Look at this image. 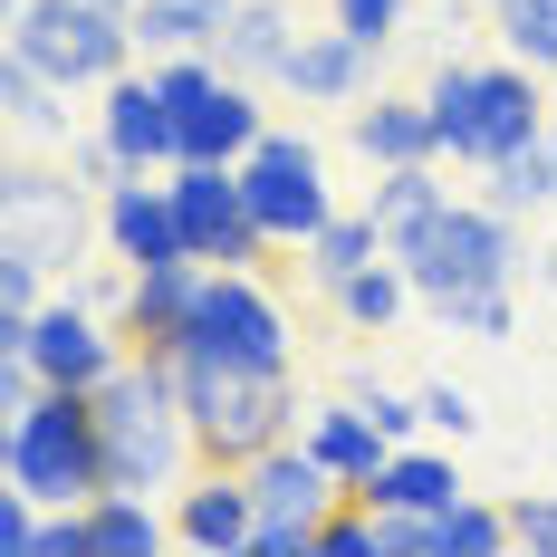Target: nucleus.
<instances>
[{
  "label": "nucleus",
  "instance_id": "obj_24",
  "mask_svg": "<svg viewBox=\"0 0 557 557\" xmlns=\"http://www.w3.org/2000/svg\"><path fill=\"white\" fill-rule=\"evenodd\" d=\"M288 49H298V10L288 0H240V20L222 29V67L231 77H260V87H278Z\"/></svg>",
  "mask_w": 557,
  "mask_h": 557
},
{
  "label": "nucleus",
  "instance_id": "obj_33",
  "mask_svg": "<svg viewBox=\"0 0 557 557\" xmlns=\"http://www.w3.org/2000/svg\"><path fill=\"white\" fill-rule=\"evenodd\" d=\"M318 557H375V500L346 491V500L318 519Z\"/></svg>",
  "mask_w": 557,
  "mask_h": 557
},
{
  "label": "nucleus",
  "instance_id": "obj_2",
  "mask_svg": "<svg viewBox=\"0 0 557 557\" xmlns=\"http://www.w3.org/2000/svg\"><path fill=\"white\" fill-rule=\"evenodd\" d=\"M423 97H433V125H443V164H471V173H491L500 154L539 145L557 115L548 77L519 67V58H443L423 77Z\"/></svg>",
  "mask_w": 557,
  "mask_h": 557
},
{
  "label": "nucleus",
  "instance_id": "obj_35",
  "mask_svg": "<svg viewBox=\"0 0 557 557\" xmlns=\"http://www.w3.org/2000/svg\"><path fill=\"white\" fill-rule=\"evenodd\" d=\"M423 423L451 433V443H471V433H481V394L451 385V375H433V385H423Z\"/></svg>",
  "mask_w": 557,
  "mask_h": 557
},
{
  "label": "nucleus",
  "instance_id": "obj_41",
  "mask_svg": "<svg viewBox=\"0 0 557 557\" xmlns=\"http://www.w3.org/2000/svg\"><path fill=\"white\" fill-rule=\"evenodd\" d=\"M107 10H135V0H107Z\"/></svg>",
  "mask_w": 557,
  "mask_h": 557
},
{
  "label": "nucleus",
  "instance_id": "obj_3",
  "mask_svg": "<svg viewBox=\"0 0 557 557\" xmlns=\"http://www.w3.org/2000/svg\"><path fill=\"white\" fill-rule=\"evenodd\" d=\"M173 385H183V413H193V443L202 461H260L270 443L298 433V366H240V356H212V346H183L173 356Z\"/></svg>",
  "mask_w": 557,
  "mask_h": 557
},
{
  "label": "nucleus",
  "instance_id": "obj_5",
  "mask_svg": "<svg viewBox=\"0 0 557 557\" xmlns=\"http://www.w3.org/2000/svg\"><path fill=\"white\" fill-rule=\"evenodd\" d=\"M394 260L413 270L423 308H443V298H461V288H500V278H519V260H529V222L500 212L491 193H481V202H443L413 240H394Z\"/></svg>",
  "mask_w": 557,
  "mask_h": 557
},
{
  "label": "nucleus",
  "instance_id": "obj_22",
  "mask_svg": "<svg viewBox=\"0 0 557 557\" xmlns=\"http://www.w3.org/2000/svg\"><path fill=\"white\" fill-rule=\"evenodd\" d=\"M77 519H87V557H154V548H173V500H145V491H97Z\"/></svg>",
  "mask_w": 557,
  "mask_h": 557
},
{
  "label": "nucleus",
  "instance_id": "obj_15",
  "mask_svg": "<svg viewBox=\"0 0 557 557\" xmlns=\"http://www.w3.org/2000/svg\"><path fill=\"white\" fill-rule=\"evenodd\" d=\"M250 529H260V509H250V481H240L231 461H202V471L173 491V548L231 557V548H250Z\"/></svg>",
  "mask_w": 557,
  "mask_h": 557
},
{
  "label": "nucleus",
  "instance_id": "obj_29",
  "mask_svg": "<svg viewBox=\"0 0 557 557\" xmlns=\"http://www.w3.org/2000/svg\"><path fill=\"white\" fill-rule=\"evenodd\" d=\"M557 125V115H548ZM481 183H491V202H500V212H519V222H529V212H557V164H548V135H539V145H519V154H500V164L481 173Z\"/></svg>",
  "mask_w": 557,
  "mask_h": 557
},
{
  "label": "nucleus",
  "instance_id": "obj_30",
  "mask_svg": "<svg viewBox=\"0 0 557 557\" xmlns=\"http://www.w3.org/2000/svg\"><path fill=\"white\" fill-rule=\"evenodd\" d=\"M491 29H500V49L519 58V67H539V77L557 87V0H500Z\"/></svg>",
  "mask_w": 557,
  "mask_h": 557
},
{
  "label": "nucleus",
  "instance_id": "obj_10",
  "mask_svg": "<svg viewBox=\"0 0 557 557\" xmlns=\"http://www.w3.org/2000/svg\"><path fill=\"white\" fill-rule=\"evenodd\" d=\"M173 222H183V250L212 260V270H270V231L250 222V193H240V164H173Z\"/></svg>",
  "mask_w": 557,
  "mask_h": 557
},
{
  "label": "nucleus",
  "instance_id": "obj_12",
  "mask_svg": "<svg viewBox=\"0 0 557 557\" xmlns=\"http://www.w3.org/2000/svg\"><path fill=\"white\" fill-rule=\"evenodd\" d=\"M20 356H29L49 385L97 394L115 366L135 356V346H125V327H115V318L87 298V288H58V298H39V318H29V346H20Z\"/></svg>",
  "mask_w": 557,
  "mask_h": 557
},
{
  "label": "nucleus",
  "instance_id": "obj_4",
  "mask_svg": "<svg viewBox=\"0 0 557 557\" xmlns=\"http://www.w3.org/2000/svg\"><path fill=\"white\" fill-rule=\"evenodd\" d=\"M0 491H29L39 509H87L107 491V443H97V394L49 385L29 413L0 423Z\"/></svg>",
  "mask_w": 557,
  "mask_h": 557
},
{
  "label": "nucleus",
  "instance_id": "obj_19",
  "mask_svg": "<svg viewBox=\"0 0 557 557\" xmlns=\"http://www.w3.org/2000/svg\"><path fill=\"white\" fill-rule=\"evenodd\" d=\"M298 443L318 451V461H327L346 491H366V481L385 471V451H394L385 433H375V413H366L356 394H327V404H308V413H298Z\"/></svg>",
  "mask_w": 557,
  "mask_h": 557
},
{
  "label": "nucleus",
  "instance_id": "obj_27",
  "mask_svg": "<svg viewBox=\"0 0 557 557\" xmlns=\"http://www.w3.org/2000/svg\"><path fill=\"white\" fill-rule=\"evenodd\" d=\"M298 260H308V288L327 298V288H346V278L366 270V260H385V231H375V212H336V222L318 231Z\"/></svg>",
  "mask_w": 557,
  "mask_h": 557
},
{
  "label": "nucleus",
  "instance_id": "obj_16",
  "mask_svg": "<svg viewBox=\"0 0 557 557\" xmlns=\"http://www.w3.org/2000/svg\"><path fill=\"white\" fill-rule=\"evenodd\" d=\"M107 260L115 270H164V260H193L183 250V222H173L164 173H125L107 193Z\"/></svg>",
  "mask_w": 557,
  "mask_h": 557
},
{
  "label": "nucleus",
  "instance_id": "obj_11",
  "mask_svg": "<svg viewBox=\"0 0 557 557\" xmlns=\"http://www.w3.org/2000/svg\"><path fill=\"white\" fill-rule=\"evenodd\" d=\"M183 346H212V356H240V366H298L288 308H278V288L260 270H212L202 278V308H193Z\"/></svg>",
  "mask_w": 557,
  "mask_h": 557
},
{
  "label": "nucleus",
  "instance_id": "obj_23",
  "mask_svg": "<svg viewBox=\"0 0 557 557\" xmlns=\"http://www.w3.org/2000/svg\"><path fill=\"white\" fill-rule=\"evenodd\" d=\"M327 308L346 318V336H394L413 308H423V288H413V270L385 250V260H366L346 288H327Z\"/></svg>",
  "mask_w": 557,
  "mask_h": 557
},
{
  "label": "nucleus",
  "instance_id": "obj_7",
  "mask_svg": "<svg viewBox=\"0 0 557 557\" xmlns=\"http://www.w3.org/2000/svg\"><path fill=\"white\" fill-rule=\"evenodd\" d=\"M154 87L173 97V135H183V164H240L260 135H270V107H260V77H231L222 58H145Z\"/></svg>",
  "mask_w": 557,
  "mask_h": 557
},
{
  "label": "nucleus",
  "instance_id": "obj_28",
  "mask_svg": "<svg viewBox=\"0 0 557 557\" xmlns=\"http://www.w3.org/2000/svg\"><path fill=\"white\" fill-rule=\"evenodd\" d=\"M500 548H519V519H509V500L461 491V500L433 519V557H500Z\"/></svg>",
  "mask_w": 557,
  "mask_h": 557
},
{
  "label": "nucleus",
  "instance_id": "obj_26",
  "mask_svg": "<svg viewBox=\"0 0 557 557\" xmlns=\"http://www.w3.org/2000/svg\"><path fill=\"white\" fill-rule=\"evenodd\" d=\"M443 202H451L443 164H375V193H366V212H375V231H385V250H394V240H413Z\"/></svg>",
  "mask_w": 557,
  "mask_h": 557
},
{
  "label": "nucleus",
  "instance_id": "obj_25",
  "mask_svg": "<svg viewBox=\"0 0 557 557\" xmlns=\"http://www.w3.org/2000/svg\"><path fill=\"white\" fill-rule=\"evenodd\" d=\"M0 115H10V145H58L67 154V87H49L20 49H0Z\"/></svg>",
  "mask_w": 557,
  "mask_h": 557
},
{
  "label": "nucleus",
  "instance_id": "obj_17",
  "mask_svg": "<svg viewBox=\"0 0 557 557\" xmlns=\"http://www.w3.org/2000/svg\"><path fill=\"white\" fill-rule=\"evenodd\" d=\"M366 77H375V49L366 39H346V29H298V49L278 67V87L298 97V107H356L366 97Z\"/></svg>",
  "mask_w": 557,
  "mask_h": 557
},
{
  "label": "nucleus",
  "instance_id": "obj_31",
  "mask_svg": "<svg viewBox=\"0 0 557 557\" xmlns=\"http://www.w3.org/2000/svg\"><path fill=\"white\" fill-rule=\"evenodd\" d=\"M433 327H443V336H481V346H500V336L519 327V278H500V288H461V298H443V308H433Z\"/></svg>",
  "mask_w": 557,
  "mask_h": 557
},
{
  "label": "nucleus",
  "instance_id": "obj_6",
  "mask_svg": "<svg viewBox=\"0 0 557 557\" xmlns=\"http://www.w3.org/2000/svg\"><path fill=\"white\" fill-rule=\"evenodd\" d=\"M0 49H20L67 97H97L107 77L135 67V20L107 10V0H10V39Z\"/></svg>",
  "mask_w": 557,
  "mask_h": 557
},
{
  "label": "nucleus",
  "instance_id": "obj_1",
  "mask_svg": "<svg viewBox=\"0 0 557 557\" xmlns=\"http://www.w3.org/2000/svg\"><path fill=\"white\" fill-rule=\"evenodd\" d=\"M97 443H107V491L173 500L202 471L193 413H183V385H173V356H145L135 346L107 385H97Z\"/></svg>",
  "mask_w": 557,
  "mask_h": 557
},
{
  "label": "nucleus",
  "instance_id": "obj_18",
  "mask_svg": "<svg viewBox=\"0 0 557 557\" xmlns=\"http://www.w3.org/2000/svg\"><path fill=\"white\" fill-rule=\"evenodd\" d=\"M346 145L366 164H443V125H433V97H356L346 107Z\"/></svg>",
  "mask_w": 557,
  "mask_h": 557
},
{
  "label": "nucleus",
  "instance_id": "obj_13",
  "mask_svg": "<svg viewBox=\"0 0 557 557\" xmlns=\"http://www.w3.org/2000/svg\"><path fill=\"white\" fill-rule=\"evenodd\" d=\"M202 278H212V260L125 270V298H115V327H125V346H145V356H183V336H193V308H202Z\"/></svg>",
  "mask_w": 557,
  "mask_h": 557
},
{
  "label": "nucleus",
  "instance_id": "obj_14",
  "mask_svg": "<svg viewBox=\"0 0 557 557\" xmlns=\"http://www.w3.org/2000/svg\"><path fill=\"white\" fill-rule=\"evenodd\" d=\"M97 135H107L135 173H173V164H183L173 97L154 87V67H125V77H107V87H97Z\"/></svg>",
  "mask_w": 557,
  "mask_h": 557
},
{
  "label": "nucleus",
  "instance_id": "obj_8",
  "mask_svg": "<svg viewBox=\"0 0 557 557\" xmlns=\"http://www.w3.org/2000/svg\"><path fill=\"white\" fill-rule=\"evenodd\" d=\"M240 193H250V222L270 231V250H308V240L336 222L327 154H318L308 135H288V125H270V135L240 154Z\"/></svg>",
  "mask_w": 557,
  "mask_h": 557
},
{
  "label": "nucleus",
  "instance_id": "obj_9",
  "mask_svg": "<svg viewBox=\"0 0 557 557\" xmlns=\"http://www.w3.org/2000/svg\"><path fill=\"white\" fill-rule=\"evenodd\" d=\"M240 481H250V509H260L250 557H318V519L346 500V481H336L318 451L288 433V443H270L260 461H240Z\"/></svg>",
  "mask_w": 557,
  "mask_h": 557
},
{
  "label": "nucleus",
  "instance_id": "obj_37",
  "mask_svg": "<svg viewBox=\"0 0 557 557\" xmlns=\"http://www.w3.org/2000/svg\"><path fill=\"white\" fill-rule=\"evenodd\" d=\"M509 519H519V548L529 557H557V491H519Z\"/></svg>",
  "mask_w": 557,
  "mask_h": 557
},
{
  "label": "nucleus",
  "instance_id": "obj_32",
  "mask_svg": "<svg viewBox=\"0 0 557 557\" xmlns=\"http://www.w3.org/2000/svg\"><path fill=\"white\" fill-rule=\"evenodd\" d=\"M346 394L375 413V433H385V443H413V433H433V423H423V385L404 394V385H375V366H346Z\"/></svg>",
  "mask_w": 557,
  "mask_h": 557
},
{
  "label": "nucleus",
  "instance_id": "obj_20",
  "mask_svg": "<svg viewBox=\"0 0 557 557\" xmlns=\"http://www.w3.org/2000/svg\"><path fill=\"white\" fill-rule=\"evenodd\" d=\"M135 49L145 58H222V29L240 20V0H135Z\"/></svg>",
  "mask_w": 557,
  "mask_h": 557
},
{
  "label": "nucleus",
  "instance_id": "obj_36",
  "mask_svg": "<svg viewBox=\"0 0 557 557\" xmlns=\"http://www.w3.org/2000/svg\"><path fill=\"white\" fill-rule=\"evenodd\" d=\"M49 548V509L29 491H0V557H39Z\"/></svg>",
  "mask_w": 557,
  "mask_h": 557
},
{
  "label": "nucleus",
  "instance_id": "obj_39",
  "mask_svg": "<svg viewBox=\"0 0 557 557\" xmlns=\"http://www.w3.org/2000/svg\"><path fill=\"white\" fill-rule=\"evenodd\" d=\"M548 164H557V125H548Z\"/></svg>",
  "mask_w": 557,
  "mask_h": 557
},
{
  "label": "nucleus",
  "instance_id": "obj_34",
  "mask_svg": "<svg viewBox=\"0 0 557 557\" xmlns=\"http://www.w3.org/2000/svg\"><path fill=\"white\" fill-rule=\"evenodd\" d=\"M327 20L346 39H366V49H394L404 39V0H327Z\"/></svg>",
  "mask_w": 557,
  "mask_h": 557
},
{
  "label": "nucleus",
  "instance_id": "obj_21",
  "mask_svg": "<svg viewBox=\"0 0 557 557\" xmlns=\"http://www.w3.org/2000/svg\"><path fill=\"white\" fill-rule=\"evenodd\" d=\"M461 491H471V481H461V461H451V451L394 443V451H385V471H375L356 500H375V509H423V519H433V509H451Z\"/></svg>",
  "mask_w": 557,
  "mask_h": 557
},
{
  "label": "nucleus",
  "instance_id": "obj_38",
  "mask_svg": "<svg viewBox=\"0 0 557 557\" xmlns=\"http://www.w3.org/2000/svg\"><path fill=\"white\" fill-rule=\"evenodd\" d=\"M539 288H548V298H557V240H548V250H539Z\"/></svg>",
  "mask_w": 557,
  "mask_h": 557
},
{
  "label": "nucleus",
  "instance_id": "obj_40",
  "mask_svg": "<svg viewBox=\"0 0 557 557\" xmlns=\"http://www.w3.org/2000/svg\"><path fill=\"white\" fill-rule=\"evenodd\" d=\"M471 10H500V0H471Z\"/></svg>",
  "mask_w": 557,
  "mask_h": 557
}]
</instances>
